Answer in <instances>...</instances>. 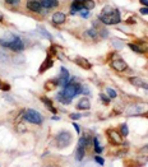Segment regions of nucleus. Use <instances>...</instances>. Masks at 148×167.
<instances>
[{"mask_svg":"<svg viewBox=\"0 0 148 167\" xmlns=\"http://www.w3.org/2000/svg\"><path fill=\"white\" fill-rule=\"evenodd\" d=\"M106 92H107V94L110 96L111 98H115L117 96V93H116V91H115V89H112V88H107L106 89Z\"/></svg>","mask_w":148,"mask_h":167,"instance_id":"nucleus-25","label":"nucleus"},{"mask_svg":"<svg viewBox=\"0 0 148 167\" xmlns=\"http://www.w3.org/2000/svg\"><path fill=\"white\" fill-rule=\"evenodd\" d=\"M148 111V105L147 103H135V105H133L128 110V114L129 115H139V114H144V112Z\"/></svg>","mask_w":148,"mask_h":167,"instance_id":"nucleus-7","label":"nucleus"},{"mask_svg":"<svg viewBox=\"0 0 148 167\" xmlns=\"http://www.w3.org/2000/svg\"><path fill=\"white\" fill-rule=\"evenodd\" d=\"M75 63L81 68H84V69H91V63H89L87 59H83V57H77Z\"/></svg>","mask_w":148,"mask_h":167,"instance_id":"nucleus-16","label":"nucleus"},{"mask_svg":"<svg viewBox=\"0 0 148 167\" xmlns=\"http://www.w3.org/2000/svg\"><path fill=\"white\" fill-rule=\"evenodd\" d=\"M3 21V17H0V22H1Z\"/></svg>","mask_w":148,"mask_h":167,"instance_id":"nucleus-36","label":"nucleus"},{"mask_svg":"<svg viewBox=\"0 0 148 167\" xmlns=\"http://www.w3.org/2000/svg\"><path fill=\"white\" fill-rule=\"evenodd\" d=\"M129 47H130L133 51H135V53H139V54L144 53V50H143V49H141V47H139V46H137V45H133V43H130V45H129Z\"/></svg>","mask_w":148,"mask_h":167,"instance_id":"nucleus-24","label":"nucleus"},{"mask_svg":"<svg viewBox=\"0 0 148 167\" xmlns=\"http://www.w3.org/2000/svg\"><path fill=\"white\" fill-rule=\"evenodd\" d=\"M100 21L102 23L107 24V26H112V24H117L120 23V13L117 9H114L111 7H106L103 8L102 13L100 14Z\"/></svg>","mask_w":148,"mask_h":167,"instance_id":"nucleus-3","label":"nucleus"},{"mask_svg":"<svg viewBox=\"0 0 148 167\" xmlns=\"http://www.w3.org/2000/svg\"><path fill=\"white\" fill-rule=\"evenodd\" d=\"M41 4V7L45 9H51V8H56L59 5L57 0H38Z\"/></svg>","mask_w":148,"mask_h":167,"instance_id":"nucleus-12","label":"nucleus"},{"mask_svg":"<svg viewBox=\"0 0 148 167\" xmlns=\"http://www.w3.org/2000/svg\"><path fill=\"white\" fill-rule=\"evenodd\" d=\"M9 88H10V87L8 86V84H4V86H3V84H1V87H0V89H4V91H8V89H9Z\"/></svg>","mask_w":148,"mask_h":167,"instance_id":"nucleus-32","label":"nucleus"},{"mask_svg":"<svg viewBox=\"0 0 148 167\" xmlns=\"http://www.w3.org/2000/svg\"><path fill=\"white\" fill-rule=\"evenodd\" d=\"M139 12H141L142 14H148V7H143L142 9H139Z\"/></svg>","mask_w":148,"mask_h":167,"instance_id":"nucleus-29","label":"nucleus"},{"mask_svg":"<svg viewBox=\"0 0 148 167\" xmlns=\"http://www.w3.org/2000/svg\"><path fill=\"white\" fill-rule=\"evenodd\" d=\"M100 98L102 100V102H103V103H109V102H110L109 97H107V96H105L103 93H101V94H100Z\"/></svg>","mask_w":148,"mask_h":167,"instance_id":"nucleus-27","label":"nucleus"},{"mask_svg":"<svg viewBox=\"0 0 148 167\" xmlns=\"http://www.w3.org/2000/svg\"><path fill=\"white\" fill-rule=\"evenodd\" d=\"M70 140H72V135H70L68 131H61V133L56 136V142H57V147H59V148H65V147H68Z\"/></svg>","mask_w":148,"mask_h":167,"instance_id":"nucleus-6","label":"nucleus"},{"mask_svg":"<svg viewBox=\"0 0 148 167\" xmlns=\"http://www.w3.org/2000/svg\"><path fill=\"white\" fill-rule=\"evenodd\" d=\"M70 117H72L73 120H78V119H81L82 116L79 114H70Z\"/></svg>","mask_w":148,"mask_h":167,"instance_id":"nucleus-28","label":"nucleus"},{"mask_svg":"<svg viewBox=\"0 0 148 167\" xmlns=\"http://www.w3.org/2000/svg\"><path fill=\"white\" fill-rule=\"evenodd\" d=\"M95 161L98 163V165H101V166L105 165V161H103V158H101L100 156H96V157H95Z\"/></svg>","mask_w":148,"mask_h":167,"instance_id":"nucleus-26","label":"nucleus"},{"mask_svg":"<svg viewBox=\"0 0 148 167\" xmlns=\"http://www.w3.org/2000/svg\"><path fill=\"white\" fill-rule=\"evenodd\" d=\"M73 126H74V129L77 130V133H79V131H81V130H79V126L75 124V122H73Z\"/></svg>","mask_w":148,"mask_h":167,"instance_id":"nucleus-33","label":"nucleus"},{"mask_svg":"<svg viewBox=\"0 0 148 167\" xmlns=\"http://www.w3.org/2000/svg\"><path fill=\"white\" fill-rule=\"evenodd\" d=\"M82 93V86L79 83H75L74 82V78L70 79L68 82V84L65 87H63V91L59 92L56 94V98L60 101L61 103H65V105H69L72 102V100L74 97Z\"/></svg>","mask_w":148,"mask_h":167,"instance_id":"nucleus-1","label":"nucleus"},{"mask_svg":"<svg viewBox=\"0 0 148 167\" xmlns=\"http://www.w3.org/2000/svg\"><path fill=\"white\" fill-rule=\"evenodd\" d=\"M130 82H131V84H134V86H137V87H142V88H144V89H148V83L142 81L141 78H130Z\"/></svg>","mask_w":148,"mask_h":167,"instance_id":"nucleus-17","label":"nucleus"},{"mask_svg":"<svg viewBox=\"0 0 148 167\" xmlns=\"http://www.w3.org/2000/svg\"><path fill=\"white\" fill-rule=\"evenodd\" d=\"M87 146H88V138H87V136H82V138L79 139V142H78V147H77V154H75L77 161L83 160Z\"/></svg>","mask_w":148,"mask_h":167,"instance_id":"nucleus-5","label":"nucleus"},{"mask_svg":"<svg viewBox=\"0 0 148 167\" xmlns=\"http://www.w3.org/2000/svg\"><path fill=\"white\" fill-rule=\"evenodd\" d=\"M0 87H1V84H0Z\"/></svg>","mask_w":148,"mask_h":167,"instance_id":"nucleus-37","label":"nucleus"},{"mask_svg":"<svg viewBox=\"0 0 148 167\" xmlns=\"http://www.w3.org/2000/svg\"><path fill=\"white\" fill-rule=\"evenodd\" d=\"M111 65H112V68H114L116 72H124V70L128 68L127 63H125L123 59H120V57H119V59H114V60H112Z\"/></svg>","mask_w":148,"mask_h":167,"instance_id":"nucleus-10","label":"nucleus"},{"mask_svg":"<svg viewBox=\"0 0 148 167\" xmlns=\"http://www.w3.org/2000/svg\"><path fill=\"white\" fill-rule=\"evenodd\" d=\"M141 153H142V154H147V153H148V146L143 147V148L141 149Z\"/></svg>","mask_w":148,"mask_h":167,"instance_id":"nucleus-31","label":"nucleus"},{"mask_svg":"<svg viewBox=\"0 0 148 167\" xmlns=\"http://www.w3.org/2000/svg\"><path fill=\"white\" fill-rule=\"evenodd\" d=\"M93 144H95V150H96V153H101V152H102V148H101L100 144H98V139H97V138H93Z\"/></svg>","mask_w":148,"mask_h":167,"instance_id":"nucleus-23","label":"nucleus"},{"mask_svg":"<svg viewBox=\"0 0 148 167\" xmlns=\"http://www.w3.org/2000/svg\"><path fill=\"white\" fill-rule=\"evenodd\" d=\"M41 101H42V102L45 103V106L49 108V110L55 114V112H56V108L54 107V105H53V102H51V100H49L47 97H41Z\"/></svg>","mask_w":148,"mask_h":167,"instance_id":"nucleus-19","label":"nucleus"},{"mask_svg":"<svg viewBox=\"0 0 148 167\" xmlns=\"http://www.w3.org/2000/svg\"><path fill=\"white\" fill-rule=\"evenodd\" d=\"M53 65H54V60L51 59L50 56H47V57H46V60L43 61V64L40 67V70H38V72H40V74H42L43 72H46L47 69H50Z\"/></svg>","mask_w":148,"mask_h":167,"instance_id":"nucleus-13","label":"nucleus"},{"mask_svg":"<svg viewBox=\"0 0 148 167\" xmlns=\"http://www.w3.org/2000/svg\"><path fill=\"white\" fill-rule=\"evenodd\" d=\"M139 1H141L144 7H148V0H139Z\"/></svg>","mask_w":148,"mask_h":167,"instance_id":"nucleus-34","label":"nucleus"},{"mask_svg":"<svg viewBox=\"0 0 148 167\" xmlns=\"http://www.w3.org/2000/svg\"><path fill=\"white\" fill-rule=\"evenodd\" d=\"M120 134H121L123 136H127L128 134H129V130H128V126L125 124H123L121 126H120Z\"/></svg>","mask_w":148,"mask_h":167,"instance_id":"nucleus-22","label":"nucleus"},{"mask_svg":"<svg viewBox=\"0 0 148 167\" xmlns=\"http://www.w3.org/2000/svg\"><path fill=\"white\" fill-rule=\"evenodd\" d=\"M56 86H57V81H49L45 87H46V89H54Z\"/></svg>","mask_w":148,"mask_h":167,"instance_id":"nucleus-21","label":"nucleus"},{"mask_svg":"<svg viewBox=\"0 0 148 167\" xmlns=\"http://www.w3.org/2000/svg\"><path fill=\"white\" fill-rule=\"evenodd\" d=\"M0 45L7 49H10L13 51H22L24 49L23 41L13 33H7L5 37L0 38Z\"/></svg>","mask_w":148,"mask_h":167,"instance_id":"nucleus-2","label":"nucleus"},{"mask_svg":"<svg viewBox=\"0 0 148 167\" xmlns=\"http://www.w3.org/2000/svg\"><path fill=\"white\" fill-rule=\"evenodd\" d=\"M23 119L26 120V121L32 122V124H36V125L42 124V121H43L41 114L40 112H37L36 110H27L26 112H24V115H23Z\"/></svg>","mask_w":148,"mask_h":167,"instance_id":"nucleus-4","label":"nucleus"},{"mask_svg":"<svg viewBox=\"0 0 148 167\" xmlns=\"http://www.w3.org/2000/svg\"><path fill=\"white\" fill-rule=\"evenodd\" d=\"M91 107V102L88 98H82L78 103H77V108L78 110H88Z\"/></svg>","mask_w":148,"mask_h":167,"instance_id":"nucleus-14","label":"nucleus"},{"mask_svg":"<svg viewBox=\"0 0 148 167\" xmlns=\"http://www.w3.org/2000/svg\"><path fill=\"white\" fill-rule=\"evenodd\" d=\"M56 81H57V86L60 87H65L68 84V82H69V72L64 67H61V73H60L59 78Z\"/></svg>","mask_w":148,"mask_h":167,"instance_id":"nucleus-8","label":"nucleus"},{"mask_svg":"<svg viewBox=\"0 0 148 167\" xmlns=\"http://www.w3.org/2000/svg\"><path fill=\"white\" fill-rule=\"evenodd\" d=\"M65 19H67V17H65L64 13L57 12V13H55V14L53 15V22H54L55 24H61V23H64Z\"/></svg>","mask_w":148,"mask_h":167,"instance_id":"nucleus-15","label":"nucleus"},{"mask_svg":"<svg viewBox=\"0 0 148 167\" xmlns=\"http://www.w3.org/2000/svg\"><path fill=\"white\" fill-rule=\"evenodd\" d=\"M27 8H28V10L35 12V13H40L42 10V7H41L38 0H28L27 1Z\"/></svg>","mask_w":148,"mask_h":167,"instance_id":"nucleus-11","label":"nucleus"},{"mask_svg":"<svg viewBox=\"0 0 148 167\" xmlns=\"http://www.w3.org/2000/svg\"><path fill=\"white\" fill-rule=\"evenodd\" d=\"M72 14H75V13H78V12H81V10H83L84 9V7H83V4L82 3H78V1H73L72 3Z\"/></svg>","mask_w":148,"mask_h":167,"instance_id":"nucleus-18","label":"nucleus"},{"mask_svg":"<svg viewBox=\"0 0 148 167\" xmlns=\"http://www.w3.org/2000/svg\"><path fill=\"white\" fill-rule=\"evenodd\" d=\"M5 3H8V4H14V5H17L18 3H19V0H5Z\"/></svg>","mask_w":148,"mask_h":167,"instance_id":"nucleus-30","label":"nucleus"},{"mask_svg":"<svg viewBox=\"0 0 148 167\" xmlns=\"http://www.w3.org/2000/svg\"><path fill=\"white\" fill-rule=\"evenodd\" d=\"M74 1H78V3H83L84 0H74Z\"/></svg>","mask_w":148,"mask_h":167,"instance_id":"nucleus-35","label":"nucleus"},{"mask_svg":"<svg viewBox=\"0 0 148 167\" xmlns=\"http://www.w3.org/2000/svg\"><path fill=\"white\" fill-rule=\"evenodd\" d=\"M107 136H109V140H110L112 144H121L123 143V135L119 133V131L109 130Z\"/></svg>","mask_w":148,"mask_h":167,"instance_id":"nucleus-9","label":"nucleus"},{"mask_svg":"<svg viewBox=\"0 0 148 167\" xmlns=\"http://www.w3.org/2000/svg\"><path fill=\"white\" fill-rule=\"evenodd\" d=\"M82 4H83L84 9H87V10H91L95 8V1H93V0H84Z\"/></svg>","mask_w":148,"mask_h":167,"instance_id":"nucleus-20","label":"nucleus"}]
</instances>
